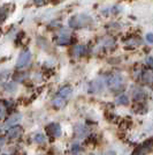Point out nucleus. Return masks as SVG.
Returning a JSON list of instances; mask_svg holds the SVG:
<instances>
[{
  "mask_svg": "<svg viewBox=\"0 0 153 155\" xmlns=\"http://www.w3.org/2000/svg\"><path fill=\"white\" fill-rule=\"evenodd\" d=\"M147 65H148L151 68H153V56H150V57L147 58Z\"/></svg>",
  "mask_w": 153,
  "mask_h": 155,
  "instance_id": "19",
  "label": "nucleus"
},
{
  "mask_svg": "<svg viewBox=\"0 0 153 155\" xmlns=\"http://www.w3.org/2000/svg\"><path fill=\"white\" fill-rule=\"evenodd\" d=\"M5 111H6V105L4 103H0V118H2L5 115Z\"/></svg>",
  "mask_w": 153,
  "mask_h": 155,
  "instance_id": "17",
  "label": "nucleus"
},
{
  "mask_svg": "<svg viewBox=\"0 0 153 155\" xmlns=\"http://www.w3.org/2000/svg\"><path fill=\"white\" fill-rule=\"evenodd\" d=\"M152 147H153V140H147V141H145L144 143H142L139 147H137L133 155L145 154L147 152H150V150L152 149Z\"/></svg>",
  "mask_w": 153,
  "mask_h": 155,
  "instance_id": "8",
  "label": "nucleus"
},
{
  "mask_svg": "<svg viewBox=\"0 0 153 155\" xmlns=\"http://www.w3.org/2000/svg\"><path fill=\"white\" fill-rule=\"evenodd\" d=\"M86 53V49L84 45H76L71 49V54L74 57H82Z\"/></svg>",
  "mask_w": 153,
  "mask_h": 155,
  "instance_id": "11",
  "label": "nucleus"
},
{
  "mask_svg": "<svg viewBox=\"0 0 153 155\" xmlns=\"http://www.w3.org/2000/svg\"><path fill=\"white\" fill-rule=\"evenodd\" d=\"M138 80H140L143 84L153 89V71L148 68H142Z\"/></svg>",
  "mask_w": 153,
  "mask_h": 155,
  "instance_id": "4",
  "label": "nucleus"
},
{
  "mask_svg": "<svg viewBox=\"0 0 153 155\" xmlns=\"http://www.w3.org/2000/svg\"><path fill=\"white\" fill-rule=\"evenodd\" d=\"M102 155H115V153L113 150H109V152H106L105 154H102Z\"/></svg>",
  "mask_w": 153,
  "mask_h": 155,
  "instance_id": "22",
  "label": "nucleus"
},
{
  "mask_svg": "<svg viewBox=\"0 0 153 155\" xmlns=\"http://www.w3.org/2000/svg\"><path fill=\"white\" fill-rule=\"evenodd\" d=\"M102 89V82L100 80H98L96 82H91L90 84V88H89V91L90 93H98V91H100Z\"/></svg>",
  "mask_w": 153,
  "mask_h": 155,
  "instance_id": "12",
  "label": "nucleus"
},
{
  "mask_svg": "<svg viewBox=\"0 0 153 155\" xmlns=\"http://www.w3.org/2000/svg\"><path fill=\"white\" fill-rule=\"evenodd\" d=\"M145 38H146V41L148 42V43H151V44H152V43H153V34H152V32L147 34L146 37H145Z\"/></svg>",
  "mask_w": 153,
  "mask_h": 155,
  "instance_id": "18",
  "label": "nucleus"
},
{
  "mask_svg": "<svg viewBox=\"0 0 153 155\" xmlns=\"http://www.w3.org/2000/svg\"><path fill=\"white\" fill-rule=\"evenodd\" d=\"M30 60H31V52L29 50H24L23 52H21L19 59L16 61V67L17 68H23L30 63Z\"/></svg>",
  "mask_w": 153,
  "mask_h": 155,
  "instance_id": "5",
  "label": "nucleus"
},
{
  "mask_svg": "<svg viewBox=\"0 0 153 155\" xmlns=\"http://www.w3.org/2000/svg\"><path fill=\"white\" fill-rule=\"evenodd\" d=\"M105 84L109 91L120 93L124 89V79L120 73H111L105 79Z\"/></svg>",
  "mask_w": 153,
  "mask_h": 155,
  "instance_id": "1",
  "label": "nucleus"
},
{
  "mask_svg": "<svg viewBox=\"0 0 153 155\" xmlns=\"http://www.w3.org/2000/svg\"><path fill=\"white\" fill-rule=\"evenodd\" d=\"M7 16V12L5 8H0V23L4 21V20L6 19Z\"/></svg>",
  "mask_w": 153,
  "mask_h": 155,
  "instance_id": "16",
  "label": "nucleus"
},
{
  "mask_svg": "<svg viewBox=\"0 0 153 155\" xmlns=\"http://www.w3.org/2000/svg\"><path fill=\"white\" fill-rule=\"evenodd\" d=\"M68 23H69L70 28L82 29V28H88V27H90L93 23V21L86 14H78V15H75L71 19H69Z\"/></svg>",
  "mask_w": 153,
  "mask_h": 155,
  "instance_id": "2",
  "label": "nucleus"
},
{
  "mask_svg": "<svg viewBox=\"0 0 153 155\" xmlns=\"http://www.w3.org/2000/svg\"><path fill=\"white\" fill-rule=\"evenodd\" d=\"M4 143H5V139H4V138H1V137H0V148H1V147H2V146H4Z\"/></svg>",
  "mask_w": 153,
  "mask_h": 155,
  "instance_id": "20",
  "label": "nucleus"
},
{
  "mask_svg": "<svg viewBox=\"0 0 153 155\" xmlns=\"http://www.w3.org/2000/svg\"><path fill=\"white\" fill-rule=\"evenodd\" d=\"M71 91H73V89L70 86H64L53 98V105L55 108H62L71 95Z\"/></svg>",
  "mask_w": 153,
  "mask_h": 155,
  "instance_id": "3",
  "label": "nucleus"
},
{
  "mask_svg": "<svg viewBox=\"0 0 153 155\" xmlns=\"http://www.w3.org/2000/svg\"><path fill=\"white\" fill-rule=\"evenodd\" d=\"M33 140L37 143H44L45 142V136L43 133H37L36 136L33 137Z\"/></svg>",
  "mask_w": 153,
  "mask_h": 155,
  "instance_id": "15",
  "label": "nucleus"
},
{
  "mask_svg": "<svg viewBox=\"0 0 153 155\" xmlns=\"http://www.w3.org/2000/svg\"><path fill=\"white\" fill-rule=\"evenodd\" d=\"M33 1H35V4H37V5H42L45 0H33Z\"/></svg>",
  "mask_w": 153,
  "mask_h": 155,
  "instance_id": "21",
  "label": "nucleus"
},
{
  "mask_svg": "<svg viewBox=\"0 0 153 155\" xmlns=\"http://www.w3.org/2000/svg\"><path fill=\"white\" fill-rule=\"evenodd\" d=\"M133 98L136 102H144V100L146 98V93L144 89H142L140 87H136L133 89Z\"/></svg>",
  "mask_w": 153,
  "mask_h": 155,
  "instance_id": "9",
  "label": "nucleus"
},
{
  "mask_svg": "<svg viewBox=\"0 0 153 155\" xmlns=\"http://www.w3.org/2000/svg\"><path fill=\"white\" fill-rule=\"evenodd\" d=\"M20 118H21L20 115H14L12 118H9V119H8V122H6L5 127H11V126H14L15 124L17 123V120H19Z\"/></svg>",
  "mask_w": 153,
  "mask_h": 155,
  "instance_id": "13",
  "label": "nucleus"
},
{
  "mask_svg": "<svg viewBox=\"0 0 153 155\" xmlns=\"http://www.w3.org/2000/svg\"><path fill=\"white\" fill-rule=\"evenodd\" d=\"M21 134H22V127L19 125L11 126L7 131V138L8 139H17Z\"/></svg>",
  "mask_w": 153,
  "mask_h": 155,
  "instance_id": "10",
  "label": "nucleus"
},
{
  "mask_svg": "<svg viewBox=\"0 0 153 155\" xmlns=\"http://www.w3.org/2000/svg\"><path fill=\"white\" fill-rule=\"evenodd\" d=\"M46 132L52 138H58V137H60V134H61V127H60L59 124L51 123L46 126Z\"/></svg>",
  "mask_w": 153,
  "mask_h": 155,
  "instance_id": "6",
  "label": "nucleus"
},
{
  "mask_svg": "<svg viewBox=\"0 0 153 155\" xmlns=\"http://www.w3.org/2000/svg\"><path fill=\"white\" fill-rule=\"evenodd\" d=\"M55 41H57L58 45H68L71 42V36L66 30H64V31L60 32L59 35H57Z\"/></svg>",
  "mask_w": 153,
  "mask_h": 155,
  "instance_id": "7",
  "label": "nucleus"
},
{
  "mask_svg": "<svg viewBox=\"0 0 153 155\" xmlns=\"http://www.w3.org/2000/svg\"><path fill=\"white\" fill-rule=\"evenodd\" d=\"M116 102L119 104H121V105H127L128 104V97L126 94H121L120 96L117 97V100H116Z\"/></svg>",
  "mask_w": 153,
  "mask_h": 155,
  "instance_id": "14",
  "label": "nucleus"
}]
</instances>
